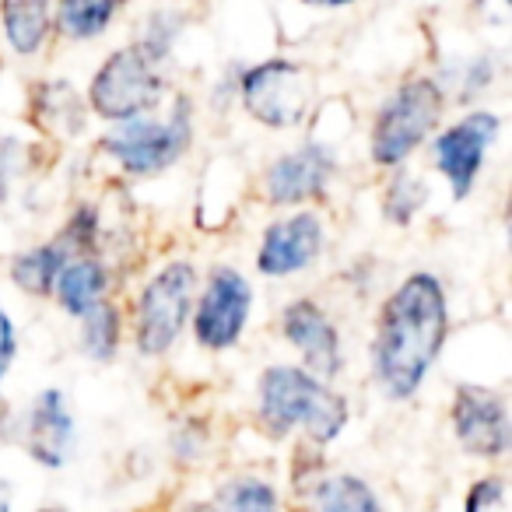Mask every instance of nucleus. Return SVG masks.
<instances>
[{
	"mask_svg": "<svg viewBox=\"0 0 512 512\" xmlns=\"http://www.w3.org/2000/svg\"><path fill=\"white\" fill-rule=\"evenodd\" d=\"M449 330L446 292L439 278L428 271H414L390 292L376 323L372 365L376 383L390 400H407L421 390L432 372Z\"/></svg>",
	"mask_w": 512,
	"mask_h": 512,
	"instance_id": "obj_1",
	"label": "nucleus"
},
{
	"mask_svg": "<svg viewBox=\"0 0 512 512\" xmlns=\"http://www.w3.org/2000/svg\"><path fill=\"white\" fill-rule=\"evenodd\" d=\"M256 400H260V421L274 439H285L302 428L313 446H330L348 425V400L302 365L264 369L256 383Z\"/></svg>",
	"mask_w": 512,
	"mask_h": 512,
	"instance_id": "obj_2",
	"label": "nucleus"
},
{
	"mask_svg": "<svg viewBox=\"0 0 512 512\" xmlns=\"http://www.w3.org/2000/svg\"><path fill=\"white\" fill-rule=\"evenodd\" d=\"M442 116V88L435 78H411L379 106L372 123L369 151L372 162L383 169L404 165L425 144Z\"/></svg>",
	"mask_w": 512,
	"mask_h": 512,
	"instance_id": "obj_3",
	"label": "nucleus"
},
{
	"mask_svg": "<svg viewBox=\"0 0 512 512\" xmlns=\"http://www.w3.org/2000/svg\"><path fill=\"white\" fill-rule=\"evenodd\" d=\"M193 137L190 99H179L169 120H127L102 137V151L130 176H158L183 158Z\"/></svg>",
	"mask_w": 512,
	"mask_h": 512,
	"instance_id": "obj_4",
	"label": "nucleus"
},
{
	"mask_svg": "<svg viewBox=\"0 0 512 512\" xmlns=\"http://www.w3.org/2000/svg\"><path fill=\"white\" fill-rule=\"evenodd\" d=\"M239 92L253 120L274 130H292L313 113L316 81L295 60H264L242 74Z\"/></svg>",
	"mask_w": 512,
	"mask_h": 512,
	"instance_id": "obj_5",
	"label": "nucleus"
},
{
	"mask_svg": "<svg viewBox=\"0 0 512 512\" xmlns=\"http://www.w3.org/2000/svg\"><path fill=\"white\" fill-rule=\"evenodd\" d=\"M162 74L155 60L144 57L137 46L116 50L106 57V64L95 71L92 88H88V106L95 116L109 123H127L144 116L158 99H162Z\"/></svg>",
	"mask_w": 512,
	"mask_h": 512,
	"instance_id": "obj_6",
	"label": "nucleus"
},
{
	"mask_svg": "<svg viewBox=\"0 0 512 512\" xmlns=\"http://www.w3.org/2000/svg\"><path fill=\"white\" fill-rule=\"evenodd\" d=\"M193 288H197V271L186 260L165 264L155 278L144 285L137 299V351L148 358H158L179 341L183 323L190 320Z\"/></svg>",
	"mask_w": 512,
	"mask_h": 512,
	"instance_id": "obj_7",
	"label": "nucleus"
},
{
	"mask_svg": "<svg viewBox=\"0 0 512 512\" xmlns=\"http://www.w3.org/2000/svg\"><path fill=\"white\" fill-rule=\"evenodd\" d=\"M253 306V288L232 267H214L207 288L193 309V334L197 344L207 351H228L239 344L242 330Z\"/></svg>",
	"mask_w": 512,
	"mask_h": 512,
	"instance_id": "obj_8",
	"label": "nucleus"
},
{
	"mask_svg": "<svg viewBox=\"0 0 512 512\" xmlns=\"http://www.w3.org/2000/svg\"><path fill=\"white\" fill-rule=\"evenodd\" d=\"M498 130H502V120L495 113L474 109V113H467L463 120H456L453 127H446L435 137V165L446 176L453 200H463L474 190Z\"/></svg>",
	"mask_w": 512,
	"mask_h": 512,
	"instance_id": "obj_9",
	"label": "nucleus"
},
{
	"mask_svg": "<svg viewBox=\"0 0 512 512\" xmlns=\"http://www.w3.org/2000/svg\"><path fill=\"white\" fill-rule=\"evenodd\" d=\"M453 435L463 446V453L477 456V460H498L509 453L512 446V425H509V407L495 390L484 386H456L453 393Z\"/></svg>",
	"mask_w": 512,
	"mask_h": 512,
	"instance_id": "obj_10",
	"label": "nucleus"
},
{
	"mask_svg": "<svg viewBox=\"0 0 512 512\" xmlns=\"http://www.w3.org/2000/svg\"><path fill=\"white\" fill-rule=\"evenodd\" d=\"M323 253V221L313 211L288 214L264 228V239L256 249V271L264 278H288L306 271Z\"/></svg>",
	"mask_w": 512,
	"mask_h": 512,
	"instance_id": "obj_11",
	"label": "nucleus"
},
{
	"mask_svg": "<svg viewBox=\"0 0 512 512\" xmlns=\"http://www.w3.org/2000/svg\"><path fill=\"white\" fill-rule=\"evenodd\" d=\"M281 334L292 344L306 362V372H313L316 379H334L344 365L341 355V334L330 323V316L316 306L313 299H295L292 306H285L281 313Z\"/></svg>",
	"mask_w": 512,
	"mask_h": 512,
	"instance_id": "obj_12",
	"label": "nucleus"
},
{
	"mask_svg": "<svg viewBox=\"0 0 512 512\" xmlns=\"http://www.w3.org/2000/svg\"><path fill=\"white\" fill-rule=\"evenodd\" d=\"M334 176V155L323 144H306V148L281 155L267 172V200L278 207H295L320 197Z\"/></svg>",
	"mask_w": 512,
	"mask_h": 512,
	"instance_id": "obj_13",
	"label": "nucleus"
},
{
	"mask_svg": "<svg viewBox=\"0 0 512 512\" xmlns=\"http://www.w3.org/2000/svg\"><path fill=\"white\" fill-rule=\"evenodd\" d=\"M74 446V418L67 411V400L60 390H43L29 407L25 418V449L36 463L60 470Z\"/></svg>",
	"mask_w": 512,
	"mask_h": 512,
	"instance_id": "obj_14",
	"label": "nucleus"
},
{
	"mask_svg": "<svg viewBox=\"0 0 512 512\" xmlns=\"http://www.w3.org/2000/svg\"><path fill=\"white\" fill-rule=\"evenodd\" d=\"M32 120L50 134L71 141L85 130V106L67 81H46L32 95Z\"/></svg>",
	"mask_w": 512,
	"mask_h": 512,
	"instance_id": "obj_15",
	"label": "nucleus"
},
{
	"mask_svg": "<svg viewBox=\"0 0 512 512\" xmlns=\"http://www.w3.org/2000/svg\"><path fill=\"white\" fill-rule=\"evenodd\" d=\"M0 29L18 57H32L50 32V0H0Z\"/></svg>",
	"mask_w": 512,
	"mask_h": 512,
	"instance_id": "obj_16",
	"label": "nucleus"
},
{
	"mask_svg": "<svg viewBox=\"0 0 512 512\" xmlns=\"http://www.w3.org/2000/svg\"><path fill=\"white\" fill-rule=\"evenodd\" d=\"M106 285H109L106 267H102L99 260H92V256H78V260H67V267L60 271L53 292H57V299H60V309L81 320L95 302L106 299Z\"/></svg>",
	"mask_w": 512,
	"mask_h": 512,
	"instance_id": "obj_17",
	"label": "nucleus"
},
{
	"mask_svg": "<svg viewBox=\"0 0 512 512\" xmlns=\"http://www.w3.org/2000/svg\"><path fill=\"white\" fill-rule=\"evenodd\" d=\"M64 267H67V249L60 246V242H46V246L25 249L22 256H15L11 281H15L25 295H50Z\"/></svg>",
	"mask_w": 512,
	"mask_h": 512,
	"instance_id": "obj_18",
	"label": "nucleus"
},
{
	"mask_svg": "<svg viewBox=\"0 0 512 512\" xmlns=\"http://www.w3.org/2000/svg\"><path fill=\"white\" fill-rule=\"evenodd\" d=\"M313 512H383L372 484L358 474H334L316 484Z\"/></svg>",
	"mask_w": 512,
	"mask_h": 512,
	"instance_id": "obj_19",
	"label": "nucleus"
},
{
	"mask_svg": "<svg viewBox=\"0 0 512 512\" xmlns=\"http://www.w3.org/2000/svg\"><path fill=\"white\" fill-rule=\"evenodd\" d=\"M127 0H60L57 4V29L67 39H95L109 29V22L116 18V11Z\"/></svg>",
	"mask_w": 512,
	"mask_h": 512,
	"instance_id": "obj_20",
	"label": "nucleus"
},
{
	"mask_svg": "<svg viewBox=\"0 0 512 512\" xmlns=\"http://www.w3.org/2000/svg\"><path fill=\"white\" fill-rule=\"evenodd\" d=\"M278 491L271 481L260 477H232L225 481L214 498L207 502V512H278Z\"/></svg>",
	"mask_w": 512,
	"mask_h": 512,
	"instance_id": "obj_21",
	"label": "nucleus"
},
{
	"mask_svg": "<svg viewBox=\"0 0 512 512\" xmlns=\"http://www.w3.org/2000/svg\"><path fill=\"white\" fill-rule=\"evenodd\" d=\"M116 348H120V313L102 299L81 316V351L92 362H113Z\"/></svg>",
	"mask_w": 512,
	"mask_h": 512,
	"instance_id": "obj_22",
	"label": "nucleus"
},
{
	"mask_svg": "<svg viewBox=\"0 0 512 512\" xmlns=\"http://www.w3.org/2000/svg\"><path fill=\"white\" fill-rule=\"evenodd\" d=\"M425 204H428L425 183H421L418 176H411V172H400V176L390 183V190H386L383 211H386V218H390L393 225H411V218Z\"/></svg>",
	"mask_w": 512,
	"mask_h": 512,
	"instance_id": "obj_23",
	"label": "nucleus"
},
{
	"mask_svg": "<svg viewBox=\"0 0 512 512\" xmlns=\"http://www.w3.org/2000/svg\"><path fill=\"white\" fill-rule=\"evenodd\" d=\"M179 29H183V18H179L176 11H155V15L144 22V36H141V43H137V50L148 60H155V64H162V60L169 57L172 43H176Z\"/></svg>",
	"mask_w": 512,
	"mask_h": 512,
	"instance_id": "obj_24",
	"label": "nucleus"
},
{
	"mask_svg": "<svg viewBox=\"0 0 512 512\" xmlns=\"http://www.w3.org/2000/svg\"><path fill=\"white\" fill-rule=\"evenodd\" d=\"M509 502V488H505V477L488 474L481 481L470 484L467 498H463V512H505Z\"/></svg>",
	"mask_w": 512,
	"mask_h": 512,
	"instance_id": "obj_25",
	"label": "nucleus"
},
{
	"mask_svg": "<svg viewBox=\"0 0 512 512\" xmlns=\"http://www.w3.org/2000/svg\"><path fill=\"white\" fill-rule=\"evenodd\" d=\"M92 242H95V211L92 207H78L71 225H67L64 239H60V246H64L67 256H71L74 249H92Z\"/></svg>",
	"mask_w": 512,
	"mask_h": 512,
	"instance_id": "obj_26",
	"label": "nucleus"
},
{
	"mask_svg": "<svg viewBox=\"0 0 512 512\" xmlns=\"http://www.w3.org/2000/svg\"><path fill=\"white\" fill-rule=\"evenodd\" d=\"M15 351H18L15 320H11V316L0 309V386H4V379H8L11 362H15Z\"/></svg>",
	"mask_w": 512,
	"mask_h": 512,
	"instance_id": "obj_27",
	"label": "nucleus"
},
{
	"mask_svg": "<svg viewBox=\"0 0 512 512\" xmlns=\"http://www.w3.org/2000/svg\"><path fill=\"white\" fill-rule=\"evenodd\" d=\"M15 162H18V144L15 141H0V197H4V190L11 186Z\"/></svg>",
	"mask_w": 512,
	"mask_h": 512,
	"instance_id": "obj_28",
	"label": "nucleus"
},
{
	"mask_svg": "<svg viewBox=\"0 0 512 512\" xmlns=\"http://www.w3.org/2000/svg\"><path fill=\"white\" fill-rule=\"evenodd\" d=\"M488 85H491V60L481 57V60H474V64H470L467 88H470V92H481V88H488Z\"/></svg>",
	"mask_w": 512,
	"mask_h": 512,
	"instance_id": "obj_29",
	"label": "nucleus"
},
{
	"mask_svg": "<svg viewBox=\"0 0 512 512\" xmlns=\"http://www.w3.org/2000/svg\"><path fill=\"white\" fill-rule=\"evenodd\" d=\"M309 8H344V4H355V0H302Z\"/></svg>",
	"mask_w": 512,
	"mask_h": 512,
	"instance_id": "obj_30",
	"label": "nucleus"
},
{
	"mask_svg": "<svg viewBox=\"0 0 512 512\" xmlns=\"http://www.w3.org/2000/svg\"><path fill=\"white\" fill-rule=\"evenodd\" d=\"M0 512H11V498L4 495V488H0Z\"/></svg>",
	"mask_w": 512,
	"mask_h": 512,
	"instance_id": "obj_31",
	"label": "nucleus"
},
{
	"mask_svg": "<svg viewBox=\"0 0 512 512\" xmlns=\"http://www.w3.org/2000/svg\"><path fill=\"white\" fill-rule=\"evenodd\" d=\"M190 512H207V505H197V509H190Z\"/></svg>",
	"mask_w": 512,
	"mask_h": 512,
	"instance_id": "obj_32",
	"label": "nucleus"
},
{
	"mask_svg": "<svg viewBox=\"0 0 512 512\" xmlns=\"http://www.w3.org/2000/svg\"><path fill=\"white\" fill-rule=\"evenodd\" d=\"M39 512H64V509H39Z\"/></svg>",
	"mask_w": 512,
	"mask_h": 512,
	"instance_id": "obj_33",
	"label": "nucleus"
}]
</instances>
